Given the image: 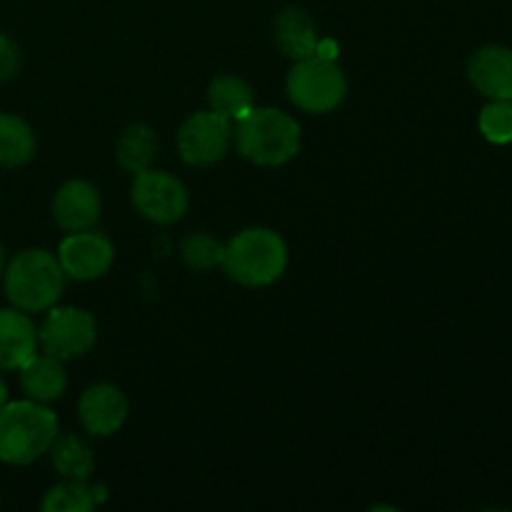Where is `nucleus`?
Here are the masks:
<instances>
[{"label":"nucleus","instance_id":"nucleus-5","mask_svg":"<svg viewBox=\"0 0 512 512\" xmlns=\"http://www.w3.org/2000/svg\"><path fill=\"white\" fill-rule=\"evenodd\" d=\"M285 88H288L295 108L323 115L343 103L345 93H348V80L333 58L310 55V58L295 60L288 80H285Z\"/></svg>","mask_w":512,"mask_h":512},{"label":"nucleus","instance_id":"nucleus-9","mask_svg":"<svg viewBox=\"0 0 512 512\" xmlns=\"http://www.w3.org/2000/svg\"><path fill=\"white\" fill-rule=\"evenodd\" d=\"M115 258L113 243L93 230L70 233L58 248V263L73 280H98L110 270Z\"/></svg>","mask_w":512,"mask_h":512},{"label":"nucleus","instance_id":"nucleus-17","mask_svg":"<svg viewBox=\"0 0 512 512\" xmlns=\"http://www.w3.org/2000/svg\"><path fill=\"white\" fill-rule=\"evenodd\" d=\"M208 105L213 113L223 115L230 123H238L253 105V88L238 75H220L208 88Z\"/></svg>","mask_w":512,"mask_h":512},{"label":"nucleus","instance_id":"nucleus-1","mask_svg":"<svg viewBox=\"0 0 512 512\" xmlns=\"http://www.w3.org/2000/svg\"><path fill=\"white\" fill-rule=\"evenodd\" d=\"M58 438V418L38 400H15L0 408V460L8 465H30Z\"/></svg>","mask_w":512,"mask_h":512},{"label":"nucleus","instance_id":"nucleus-23","mask_svg":"<svg viewBox=\"0 0 512 512\" xmlns=\"http://www.w3.org/2000/svg\"><path fill=\"white\" fill-rule=\"evenodd\" d=\"M18 70H20L18 45H15V40H10L8 35L0 33V83H3V80L15 78Z\"/></svg>","mask_w":512,"mask_h":512},{"label":"nucleus","instance_id":"nucleus-19","mask_svg":"<svg viewBox=\"0 0 512 512\" xmlns=\"http://www.w3.org/2000/svg\"><path fill=\"white\" fill-rule=\"evenodd\" d=\"M53 465L65 480H88L95 468V455L78 435H58L50 445Z\"/></svg>","mask_w":512,"mask_h":512},{"label":"nucleus","instance_id":"nucleus-22","mask_svg":"<svg viewBox=\"0 0 512 512\" xmlns=\"http://www.w3.org/2000/svg\"><path fill=\"white\" fill-rule=\"evenodd\" d=\"M480 133L495 145L512 143V100H493L480 113Z\"/></svg>","mask_w":512,"mask_h":512},{"label":"nucleus","instance_id":"nucleus-16","mask_svg":"<svg viewBox=\"0 0 512 512\" xmlns=\"http://www.w3.org/2000/svg\"><path fill=\"white\" fill-rule=\"evenodd\" d=\"M155 155H158V135H155V130L150 125L143 123H135L130 128H125L118 145H115V158H118L120 168L133 175L148 170Z\"/></svg>","mask_w":512,"mask_h":512},{"label":"nucleus","instance_id":"nucleus-8","mask_svg":"<svg viewBox=\"0 0 512 512\" xmlns=\"http://www.w3.org/2000/svg\"><path fill=\"white\" fill-rule=\"evenodd\" d=\"M233 143V123L213 110L195 113L180 125L178 150L188 165H213L225 158Z\"/></svg>","mask_w":512,"mask_h":512},{"label":"nucleus","instance_id":"nucleus-11","mask_svg":"<svg viewBox=\"0 0 512 512\" xmlns=\"http://www.w3.org/2000/svg\"><path fill=\"white\" fill-rule=\"evenodd\" d=\"M100 193L88 180H70L55 193L53 200V218L68 233H80L90 230L100 218Z\"/></svg>","mask_w":512,"mask_h":512},{"label":"nucleus","instance_id":"nucleus-20","mask_svg":"<svg viewBox=\"0 0 512 512\" xmlns=\"http://www.w3.org/2000/svg\"><path fill=\"white\" fill-rule=\"evenodd\" d=\"M95 495L85 480H65L48 490L43 498V512H88L93 510Z\"/></svg>","mask_w":512,"mask_h":512},{"label":"nucleus","instance_id":"nucleus-4","mask_svg":"<svg viewBox=\"0 0 512 512\" xmlns=\"http://www.w3.org/2000/svg\"><path fill=\"white\" fill-rule=\"evenodd\" d=\"M65 273L58 255L48 250H23L10 260L5 270V293L8 300L23 313H43L50 310L63 295Z\"/></svg>","mask_w":512,"mask_h":512},{"label":"nucleus","instance_id":"nucleus-10","mask_svg":"<svg viewBox=\"0 0 512 512\" xmlns=\"http://www.w3.org/2000/svg\"><path fill=\"white\" fill-rule=\"evenodd\" d=\"M78 415L90 435L105 438L123 428L125 418H128V400H125L123 390L110 383L90 385L80 398Z\"/></svg>","mask_w":512,"mask_h":512},{"label":"nucleus","instance_id":"nucleus-2","mask_svg":"<svg viewBox=\"0 0 512 512\" xmlns=\"http://www.w3.org/2000/svg\"><path fill=\"white\" fill-rule=\"evenodd\" d=\"M238 153L260 168H275L293 160L300 150V125L275 108H250L235 123Z\"/></svg>","mask_w":512,"mask_h":512},{"label":"nucleus","instance_id":"nucleus-6","mask_svg":"<svg viewBox=\"0 0 512 512\" xmlns=\"http://www.w3.org/2000/svg\"><path fill=\"white\" fill-rule=\"evenodd\" d=\"M98 340V325L88 310L53 308L38 330V345L43 353L58 360H73L90 353Z\"/></svg>","mask_w":512,"mask_h":512},{"label":"nucleus","instance_id":"nucleus-18","mask_svg":"<svg viewBox=\"0 0 512 512\" xmlns=\"http://www.w3.org/2000/svg\"><path fill=\"white\" fill-rule=\"evenodd\" d=\"M35 155V133L23 118L0 113V165L18 168Z\"/></svg>","mask_w":512,"mask_h":512},{"label":"nucleus","instance_id":"nucleus-24","mask_svg":"<svg viewBox=\"0 0 512 512\" xmlns=\"http://www.w3.org/2000/svg\"><path fill=\"white\" fill-rule=\"evenodd\" d=\"M5 403H8V388H5V383L0 380V408H3Z\"/></svg>","mask_w":512,"mask_h":512},{"label":"nucleus","instance_id":"nucleus-3","mask_svg":"<svg viewBox=\"0 0 512 512\" xmlns=\"http://www.w3.org/2000/svg\"><path fill=\"white\" fill-rule=\"evenodd\" d=\"M220 265L235 283L245 288H265L288 268V245L275 230L248 228L223 245Z\"/></svg>","mask_w":512,"mask_h":512},{"label":"nucleus","instance_id":"nucleus-12","mask_svg":"<svg viewBox=\"0 0 512 512\" xmlns=\"http://www.w3.org/2000/svg\"><path fill=\"white\" fill-rule=\"evenodd\" d=\"M468 78L478 93L490 100H512V50L485 45L470 58Z\"/></svg>","mask_w":512,"mask_h":512},{"label":"nucleus","instance_id":"nucleus-7","mask_svg":"<svg viewBox=\"0 0 512 512\" xmlns=\"http://www.w3.org/2000/svg\"><path fill=\"white\" fill-rule=\"evenodd\" d=\"M133 205L155 225L178 223L188 213V190L175 175L163 170H143L133 180Z\"/></svg>","mask_w":512,"mask_h":512},{"label":"nucleus","instance_id":"nucleus-13","mask_svg":"<svg viewBox=\"0 0 512 512\" xmlns=\"http://www.w3.org/2000/svg\"><path fill=\"white\" fill-rule=\"evenodd\" d=\"M38 348L35 325L23 310L0 308V370H20Z\"/></svg>","mask_w":512,"mask_h":512},{"label":"nucleus","instance_id":"nucleus-14","mask_svg":"<svg viewBox=\"0 0 512 512\" xmlns=\"http://www.w3.org/2000/svg\"><path fill=\"white\" fill-rule=\"evenodd\" d=\"M20 385H23L25 395L38 403H53V400L63 398L65 388H68L63 360L48 353H35L33 358L20 365Z\"/></svg>","mask_w":512,"mask_h":512},{"label":"nucleus","instance_id":"nucleus-15","mask_svg":"<svg viewBox=\"0 0 512 512\" xmlns=\"http://www.w3.org/2000/svg\"><path fill=\"white\" fill-rule=\"evenodd\" d=\"M275 43L288 58L303 60L318 53V25L303 8H285L275 18Z\"/></svg>","mask_w":512,"mask_h":512},{"label":"nucleus","instance_id":"nucleus-21","mask_svg":"<svg viewBox=\"0 0 512 512\" xmlns=\"http://www.w3.org/2000/svg\"><path fill=\"white\" fill-rule=\"evenodd\" d=\"M180 258L190 270H210L223 260V245L208 233H190L180 243Z\"/></svg>","mask_w":512,"mask_h":512},{"label":"nucleus","instance_id":"nucleus-25","mask_svg":"<svg viewBox=\"0 0 512 512\" xmlns=\"http://www.w3.org/2000/svg\"><path fill=\"white\" fill-rule=\"evenodd\" d=\"M0 273H3V245H0Z\"/></svg>","mask_w":512,"mask_h":512}]
</instances>
